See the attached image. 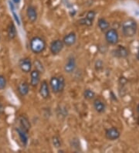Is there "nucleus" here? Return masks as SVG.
<instances>
[{
	"mask_svg": "<svg viewBox=\"0 0 139 153\" xmlns=\"http://www.w3.org/2000/svg\"><path fill=\"white\" fill-rule=\"evenodd\" d=\"M71 146L72 148H74V146H77V149H79V148H80V141H79V139H78V138H73L71 142Z\"/></svg>",
	"mask_w": 139,
	"mask_h": 153,
	"instance_id": "nucleus-28",
	"label": "nucleus"
},
{
	"mask_svg": "<svg viewBox=\"0 0 139 153\" xmlns=\"http://www.w3.org/2000/svg\"><path fill=\"white\" fill-rule=\"evenodd\" d=\"M30 47L31 51L35 54H39L45 51L46 47V41L42 37L34 36L31 39L30 43Z\"/></svg>",
	"mask_w": 139,
	"mask_h": 153,
	"instance_id": "nucleus-2",
	"label": "nucleus"
},
{
	"mask_svg": "<svg viewBox=\"0 0 139 153\" xmlns=\"http://www.w3.org/2000/svg\"><path fill=\"white\" fill-rule=\"evenodd\" d=\"M39 94L43 99H48L50 97V88L46 80H43L39 87Z\"/></svg>",
	"mask_w": 139,
	"mask_h": 153,
	"instance_id": "nucleus-11",
	"label": "nucleus"
},
{
	"mask_svg": "<svg viewBox=\"0 0 139 153\" xmlns=\"http://www.w3.org/2000/svg\"><path fill=\"white\" fill-rule=\"evenodd\" d=\"M5 112V107L3 106L2 103L0 101V114H3Z\"/></svg>",
	"mask_w": 139,
	"mask_h": 153,
	"instance_id": "nucleus-31",
	"label": "nucleus"
},
{
	"mask_svg": "<svg viewBox=\"0 0 139 153\" xmlns=\"http://www.w3.org/2000/svg\"><path fill=\"white\" fill-rule=\"evenodd\" d=\"M33 64H34V67H35V70L39 71L40 74L44 73V71H45L44 67H43V64H42L39 60H35Z\"/></svg>",
	"mask_w": 139,
	"mask_h": 153,
	"instance_id": "nucleus-21",
	"label": "nucleus"
},
{
	"mask_svg": "<svg viewBox=\"0 0 139 153\" xmlns=\"http://www.w3.org/2000/svg\"><path fill=\"white\" fill-rule=\"evenodd\" d=\"M17 134H18L19 139H20L21 142L22 143L23 146H26L28 143V132L25 131L24 129L21 128L20 127H17L16 128Z\"/></svg>",
	"mask_w": 139,
	"mask_h": 153,
	"instance_id": "nucleus-15",
	"label": "nucleus"
},
{
	"mask_svg": "<svg viewBox=\"0 0 139 153\" xmlns=\"http://www.w3.org/2000/svg\"><path fill=\"white\" fill-rule=\"evenodd\" d=\"M40 82V73L36 70L31 71L30 72V85L32 87H36Z\"/></svg>",
	"mask_w": 139,
	"mask_h": 153,
	"instance_id": "nucleus-13",
	"label": "nucleus"
},
{
	"mask_svg": "<svg viewBox=\"0 0 139 153\" xmlns=\"http://www.w3.org/2000/svg\"><path fill=\"white\" fill-rule=\"evenodd\" d=\"M110 98H111L113 101H117V97H116V95H115L113 91L110 92Z\"/></svg>",
	"mask_w": 139,
	"mask_h": 153,
	"instance_id": "nucleus-30",
	"label": "nucleus"
},
{
	"mask_svg": "<svg viewBox=\"0 0 139 153\" xmlns=\"http://www.w3.org/2000/svg\"><path fill=\"white\" fill-rule=\"evenodd\" d=\"M83 97L87 100H93L95 97L94 91L91 89H85L83 91Z\"/></svg>",
	"mask_w": 139,
	"mask_h": 153,
	"instance_id": "nucleus-20",
	"label": "nucleus"
},
{
	"mask_svg": "<svg viewBox=\"0 0 139 153\" xmlns=\"http://www.w3.org/2000/svg\"><path fill=\"white\" fill-rule=\"evenodd\" d=\"M58 81H59V93L63 92L66 87V82H65V78L63 77V76L60 75L58 76Z\"/></svg>",
	"mask_w": 139,
	"mask_h": 153,
	"instance_id": "nucleus-23",
	"label": "nucleus"
},
{
	"mask_svg": "<svg viewBox=\"0 0 139 153\" xmlns=\"http://www.w3.org/2000/svg\"><path fill=\"white\" fill-rule=\"evenodd\" d=\"M77 42V34L74 32L69 33L63 39V43L66 47H72Z\"/></svg>",
	"mask_w": 139,
	"mask_h": 153,
	"instance_id": "nucleus-9",
	"label": "nucleus"
},
{
	"mask_svg": "<svg viewBox=\"0 0 139 153\" xmlns=\"http://www.w3.org/2000/svg\"><path fill=\"white\" fill-rule=\"evenodd\" d=\"M17 91L19 94V95L22 97H25L27 95L30 91V85L26 81H22L17 86Z\"/></svg>",
	"mask_w": 139,
	"mask_h": 153,
	"instance_id": "nucleus-14",
	"label": "nucleus"
},
{
	"mask_svg": "<svg viewBox=\"0 0 139 153\" xmlns=\"http://www.w3.org/2000/svg\"><path fill=\"white\" fill-rule=\"evenodd\" d=\"M120 136V133L118 129L115 127L110 128L105 131V137L110 141H115L118 139Z\"/></svg>",
	"mask_w": 139,
	"mask_h": 153,
	"instance_id": "nucleus-7",
	"label": "nucleus"
},
{
	"mask_svg": "<svg viewBox=\"0 0 139 153\" xmlns=\"http://www.w3.org/2000/svg\"><path fill=\"white\" fill-rule=\"evenodd\" d=\"M7 35H8V37L9 38V39H15L16 36L17 35L16 28V26L15 24H14V22H9V25H8Z\"/></svg>",
	"mask_w": 139,
	"mask_h": 153,
	"instance_id": "nucleus-17",
	"label": "nucleus"
},
{
	"mask_svg": "<svg viewBox=\"0 0 139 153\" xmlns=\"http://www.w3.org/2000/svg\"><path fill=\"white\" fill-rule=\"evenodd\" d=\"M6 86V79L2 75H0V91L5 89Z\"/></svg>",
	"mask_w": 139,
	"mask_h": 153,
	"instance_id": "nucleus-27",
	"label": "nucleus"
},
{
	"mask_svg": "<svg viewBox=\"0 0 139 153\" xmlns=\"http://www.w3.org/2000/svg\"><path fill=\"white\" fill-rule=\"evenodd\" d=\"M78 22H79V24L83 25V26H92V24H93V22H90L89 20H87L85 17H84V18H82V19H79V20H78Z\"/></svg>",
	"mask_w": 139,
	"mask_h": 153,
	"instance_id": "nucleus-25",
	"label": "nucleus"
},
{
	"mask_svg": "<svg viewBox=\"0 0 139 153\" xmlns=\"http://www.w3.org/2000/svg\"><path fill=\"white\" fill-rule=\"evenodd\" d=\"M127 82H128V80L124 76H121L119 79V83H120V85H124V84H127Z\"/></svg>",
	"mask_w": 139,
	"mask_h": 153,
	"instance_id": "nucleus-29",
	"label": "nucleus"
},
{
	"mask_svg": "<svg viewBox=\"0 0 139 153\" xmlns=\"http://www.w3.org/2000/svg\"><path fill=\"white\" fill-rule=\"evenodd\" d=\"M137 111H138V114H139V105H138V107H137Z\"/></svg>",
	"mask_w": 139,
	"mask_h": 153,
	"instance_id": "nucleus-34",
	"label": "nucleus"
},
{
	"mask_svg": "<svg viewBox=\"0 0 139 153\" xmlns=\"http://www.w3.org/2000/svg\"><path fill=\"white\" fill-rule=\"evenodd\" d=\"M52 143L54 147L56 148V149H59V148L61 147V140H60V138H59V136H57V135H54V136H53Z\"/></svg>",
	"mask_w": 139,
	"mask_h": 153,
	"instance_id": "nucleus-22",
	"label": "nucleus"
},
{
	"mask_svg": "<svg viewBox=\"0 0 139 153\" xmlns=\"http://www.w3.org/2000/svg\"><path fill=\"white\" fill-rule=\"evenodd\" d=\"M104 36H105L106 41L111 45L117 44L119 40L118 33H117V30L113 28H109L108 30H106Z\"/></svg>",
	"mask_w": 139,
	"mask_h": 153,
	"instance_id": "nucleus-3",
	"label": "nucleus"
},
{
	"mask_svg": "<svg viewBox=\"0 0 139 153\" xmlns=\"http://www.w3.org/2000/svg\"><path fill=\"white\" fill-rule=\"evenodd\" d=\"M137 59H138V60L139 61V47H138V53H137Z\"/></svg>",
	"mask_w": 139,
	"mask_h": 153,
	"instance_id": "nucleus-33",
	"label": "nucleus"
},
{
	"mask_svg": "<svg viewBox=\"0 0 139 153\" xmlns=\"http://www.w3.org/2000/svg\"><path fill=\"white\" fill-rule=\"evenodd\" d=\"M93 106L97 113H103L106 109V105L104 101H102L99 98L94 99V101L93 102Z\"/></svg>",
	"mask_w": 139,
	"mask_h": 153,
	"instance_id": "nucleus-16",
	"label": "nucleus"
},
{
	"mask_svg": "<svg viewBox=\"0 0 139 153\" xmlns=\"http://www.w3.org/2000/svg\"><path fill=\"white\" fill-rule=\"evenodd\" d=\"M63 47H64V44L63 43V40L61 39H56L51 43L50 46V52L53 55L56 56L58 55L59 53L63 51Z\"/></svg>",
	"mask_w": 139,
	"mask_h": 153,
	"instance_id": "nucleus-4",
	"label": "nucleus"
},
{
	"mask_svg": "<svg viewBox=\"0 0 139 153\" xmlns=\"http://www.w3.org/2000/svg\"><path fill=\"white\" fill-rule=\"evenodd\" d=\"M18 121L19 124V126L21 128L24 129L25 131L29 132V131L31 128V124H30V121L26 118L25 115H19L18 117Z\"/></svg>",
	"mask_w": 139,
	"mask_h": 153,
	"instance_id": "nucleus-12",
	"label": "nucleus"
},
{
	"mask_svg": "<svg viewBox=\"0 0 139 153\" xmlns=\"http://www.w3.org/2000/svg\"><path fill=\"white\" fill-rule=\"evenodd\" d=\"M97 26L101 31H106L110 28V23L104 18H100L97 21Z\"/></svg>",
	"mask_w": 139,
	"mask_h": 153,
	"instance_id": "nucleus-19",
	"label": "nucleus"
},
{
	"mask_svg": "<svg viewBox=\"0 0 139 153\" xmlns=\"http://www.w3.org/2000/svg\"><path fill=\"white\" fill-rule=\"evenodd\" d=\"M76 68L77 62L76 60H75V58L72 56L68 57V59H67V62H66V64L64 65V67H63L65 73L73 74L75 71Z\"/></svg>",
	"mask_w": 139,
	"mask_h": 153,
	"instance_id": "nucleus-6",
	"label": "nucleus"
},
{
	"mask_svg": "<svg viewBox=\"0 0 139 153\" xmlns=\"http://www.w3.org/2000/svg\"><path fill=\"white\" fill-rule=\"evenodd\" d=\"M19 67L20 68L21 71L25 74H29L31 72L32 67H33V64L30 60V58H22L19 60Z\"/></svg>",
	"mask_w": 139,
	"mask_h": 153,
	"instance_id": "nucleus-5",
	"label": "nucleus"
},
{
	"mask_svg": "<svg viewBox=\"0 0 139 153\" xmlns=\"http://www.w3.org/2000/svg\"><path fill=\"white\" fill-rule=\"evenodd\" d=\"M138 31L137 22L135 19H128L122 24V33L125 37L132 38L136 35Z\"/></svg>",
	"mask_w": 139,
	"mask_h": 153,
	"instance_id": "nucleus-1",
	"label": "nucleus"
},
{
	"mask_svg": "<svg viewBox=\"0 0 139 153\" xmlns=\"http://www.w3.org/2000/svg\"><path fill=\"white\" fill-rule=\"evenodd\" d=\"M20 1L21 0H13V2L15 4H19V2H20Z\"/></svg>",
	"mask_w": 139,
	"mask_h": 153,
	"instance_id": "nucleus-32",
	"label": "nucleus"
},
{
	"mask_svg": "<svg viewBox=\"0 0 139 153\" xmlns=\"http://www.w3.org/2000/svg\"><path fill=\"white\" fill-rule=\"evenodd\" d=\"M95 17H96V12L94 11V10H90L86 14L85 18L87 19V20H89L90 22H93L94 20Z\"/></svg>",
	"mask_w": 139,
	"mask_h": 153,
	"instance_id": "nucleus-24",
	"label": "nucleus"
},
{
	"mask_svg": "<svg viewBox=\"0 0 139 153\" xmlns=\"http://www.w3.org/2000/svg\"><path fill=\"white\" fill-rule=\"evenodd\" d=\"M128 54H129V52L128 49L123 46H119L117 48L112 51V55L117 58H126L128 57Z\"/></svg>",
	"mask_w": 139,
	"mask_h": 153,
	"instance_id": "nucleus-8",
	"label": "nucleus"
},
{
	"mask_svg": "<svg viewBox=\"0 0 139 153\" xmlns=\"http://www.w3.org/2000/svg\"><path fill=\"white\" fill-rule=\"evenodd\" d=\"M50 86L53 93H59V81L57 76H52L50 80Z\"/></svg>",
	"mask_w": 139,
	"mask_h": 153,
	"instance_id": "nucleus-18",
	"label": "nucleus"
},
{
	"mask_svg": "<svg viewBox=\"0 0 139 153\" xmlns=\"http://www.w3.org/2000/svg\"><path fill=\"white\" fill-rule=\"evenodd\" d=\"M26 16L30 22L33 23L37 20L38 18V14H37L36 9L33 6H29L26 10Z\"/></svg>",
	"mask_w": 139,
	"mask_h": 153,
	"instance_id": "nucleus-10",
	"label": "nucleus"
},
{
	"mask_svg": "<svg viewBox=\"0 0 139 153\" xmlns=\"http://www.w3.org/2000/svg\"><path fill=\"white\" fill-rule=\"evenodd\" d=\"M103 66H104V63H103V61H102L101 60L98 59V60H96L94 64V67H95V70H96L97 71H100V70H102Z\"/></svg>",
	"mask_w": 139,
	"mask_h": 153,
	"instance_id": "nucleus-26",
	"label": "nucleus"
}]
</instances>
